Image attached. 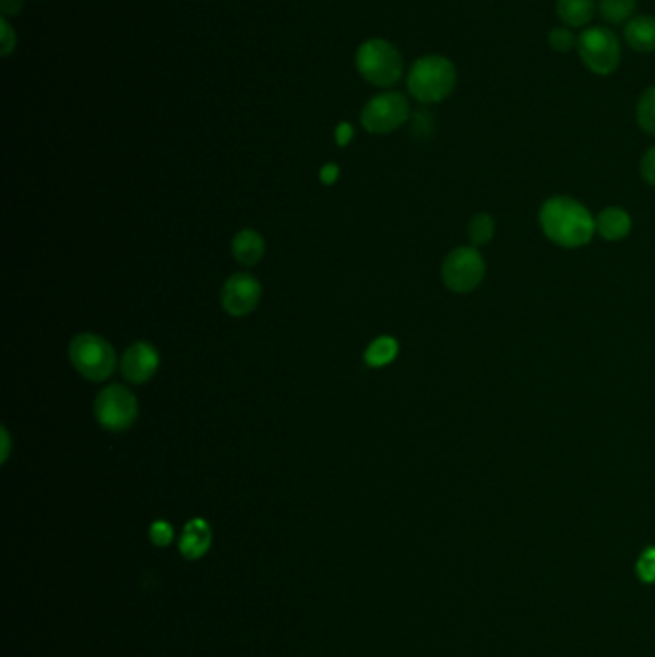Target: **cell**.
Wrapping results in <instances>:
<instances>
[{"instance_id": "6da1fadb", "label": "cell", "mask_w": 655, "mask_h": 657, "mask_svg": "<svg viewBox=\"0 0 655 657\" xmlns=\"http://www.w3.org/2000/svg\"><path fill=\"white\" fill-rule=\"evenodd\" d=\"M538 223L550 243L569 250L583 248L596 235V218L571 196L548 198L538 212Z\"/></svg>"}, {"instance_id": "7a4b0ae2", "label": "cell", "mask_w": 655, "mask_h": 657, "mask_svg": "<svg viewBox=\"0 0 655 657\" xmlns=\"http://www.w3.org/2000/svg\"><path fill=\"white\" fill-rule=\"evenodd\" d=\"M458 83L454 62L440 54L421 56L408 73V91L421 104H437L450 97Z\"/></svg>"}, {"instance_id": "3957f363", "label": "cell", "mask_w": 655, "mask_h": 657, "mask_svg": "<svg viewBox=\"0 0 655 657\" xmlns=\"http://www.w3.org/2000/svg\"><path fill=\"white\" fill-rule=\"evenodd\" d=\"M70 362L87 381L102 383L114 375L118 356L114 346L104 337L95 333H79L70 342Z\"/></svg>"}, {"instance_id": "277c9868", "label": "cell", "mask_w": 655, "mask_h": 657, "mask_svg": "<svg viewBox=\"0 0 655 657\" xmlns=\"http://www.w3.org/2000/svg\"><path fill=\"white\" fill-rule=\"evenodd\" d=\"M356 68L367 83L392 87L404 73L402 54L385 39H369L356 52Z\"/></svg>"}, {"instance_id": "5b68a950", "label": "cell", "mask_w": 655, "mask_h": 657, "mask_svg": "<svg viewBox=\"0 0 655 657\" xmlns=\"http://www.w3.org/2000/svg\"><path fill=\"white\" fill-rule=\"evenodd\" d=\"M442 283L448 291L469 294L485 281L486 262L475 246L454 248L442 262Z\"/></svg>"}, {"instance_id": "8992f818", "label": "cell", "mask_w": 655, "mask_h": 657, "mask_svg": "<svg viewBox=\"0 0 655 657\" xmlns=\"http://www.w3.org/2000/svg\"><path fill=\"white\" fill-rule=\"evenodd\" d=\"M98 425L108 433H123L131 429L139 417V400L133 390L123 385H108L95 400Z\"/></svg>"}, {"instance_id": "52a82bcc", "label": "cell", "mask_w": 655, "mask_h": 657, "mask_svg": "<svg viewBox=\"0 0 655 657\" xmlns=\"http://www.w3.org/2000/svg\"><path fill=\"white\" fill-rule=\"evenodd\" d=\"M577 50L584 66L596 75H611L621 64V41L607 27H588L579 35Z\"/></svg>"}, {"instance_id": "ba28073f", "label": "cell", "mask_w": 655, "mask_h": 657, "mask_svg": "<svg viewBox=\"0 0 655 657\" xmlns=\"http://www.w3.org/2000/svg\"><path fill=\"white\" fill-rule=\"evenodd\" d=\"M360 120L367 133L389 135L410 120V102L394 91L375 95L365 104Z\"/></svg>"}, {"instance_id": "9c48e42d", "label": "cell", "mask_w": 655, "mask_h": 657, "mask_svg": "<svg viewBox=\"0 0 655 657\" xmlns=\"http://www.w3.org/2000/svg\"><path fill=\"white\" fill-rule=\"evenodd\" d=\"M262 300V285L260 281L246 273H233L221 289V306L233 317L250 316Z\"/></svg>"}, {"instance_id": "30bf717a", "label": "cell", "mask_w": 655, "mask_h": 657, "mask_svg": "<svg viewBox=\"0 0 655 657\" xmlns=\"http://www.w3.org/2000/svg\"><path fill=\"white\" fill-rule=\"evenodd\" d=\"M160 367V354L154 344L150 342H133L123 352L120 369L127 383L131 385H145L148 383Z\"/></svg>"}, {"instance_id": "8fae6325", "label": "cell", "mask_w": 655, "mask_h": 657, "mask_svg": "<svg viewBox=\"0 0 655 657\" xmlns=\"http://www.w3.org/2000/svg\"><path fill=\"white\" fill-rule=\"evenodd\" d=\"M632 231V219L627 210L609 206L596 216V233L607 243L625 241Z\"/></svg>"}, {"instance_id": "7c38bea8", "label": "cell", "mask_w": 655, "mask_h": 657, "mask_svg": "<svg viewBox=\"0 0 655 657\" xmlns=\"http://www.w3.org/2000/svg\"><path fill=\"white\" fill-rule=\"evenodd\" d=\"M212 546V529L204 519H191L179 540V550L187 560L202 558Z\"/></svg>"}, {"instance_id": "4fadbf2b", "label": "cell", "mask_w": 655, "mask_h": 657, "mask_svg": "<svg viewBox=\"0 0 655 657\" xmlns=\"http://www.w3.org/2000/svg\"><path fill=\"white\" fill-rule=\"evenodd\" d=\"M233 258L243 266H256L266 256V241L254 229L239 231L231 241Z\"/></svg>"}, {"instance_id": "5bb4252c", "label": "cell", "mask_w": 655, "mask_h": 657, "mask_svg": "<svg viewBox=\"0 0 655 657\" xmlns=\"http://www.w3.org/2000/svg\"><path fill=\"white\" fill-rule=\"evenodd\" d=\"M625 41L636 52H655V16H634L625 25Z\"/></svg>"}, {"instance_id": "9a60e30c", "label": "cell", "mask_w": 655, "mask_h": 657, "mask_svg": "<svg viewBox=\"0 0 655 657\" xmlns=\"http://www.w3.org/2000/svg\"><path fill=\"white\" fill-rule=\"evenodd\" d=\"M398 352H400L398 341L394 337H390V335H381L375 341L367 344L364 352L365 365H369L373 369L387 367V365L392 364L396 360Z\"/></svg>"}, {"instance_id": "2e32d148", "label": "cell", "mask_w": 655, "mask_h": 657, "mask_svg": "<svg viewBox=\"0 0 655 657\" xmlns=\"http://www.w3.org/2000/svg\"><path fill=\"white\" fill-rule=\"evenodd\" d=\"M559 20L567 27H584L594 16V0H558Z\"/></svg>"}, {"instance_id": "e0dca14e", "label": "cell", "mask_w": 655, "mask_h": 657, "mask_svg": "<svg viewBox=\"0 0 655 657\" xmlns=\"http://www.w3.org/2000/svg\"><path fill=\"white\" fill-rule=\"evenodd\" d=\"M494 235H496V221L486 212L473 216L467 225V237L471 241V246L475 248L490 243Z\"/></svg>"}, {"instance_id": "ac0fdd59", "label": "cell", "mask_w": 655, "mask_h": 657, "mask_svg": "<svg viewBox=\"0 0 655 657\" xmlns=\"http://www.w3.org/2000/svg\"><path fill=\"white\" fill-rule=\"evenodd\" d=\"M638 0H600V14L607 24H623L634 16Z\"/></svg>"}, {"instance_id": "d6986e66", "label": "cell", "mask_w": 655, "mask_h": 657, "mask_svg": "<svg viewBox=\"0 0 655 657\" xmlns=\"http://www.w3.org/2000/svg\"><path fill=\"white\" fill-rule=\"evenodd\" d=\"M636 123L648 135L655 137V85L648 87L636 102Z\"/></svg>"}, {"instance_id": "ffe728a7", "label": "cell", "mask_w": 655, "mask_h": 657, "mask_svg": "<svg viewBox=\"0 0 655 657\" xmlns=\"http://www.w3.org/2000/svg\"><path fill=\"white\" fill-rule=\"evenodd\" d=\"M577 41H579V37L573 33V29L571 27H554L552 31H550V35H548V43H550V47L554 50H558V52H567V50L573 49V47H577Z\"/></svg>"}, {"instance_id": "44dd1931", "label": "cell", "mask_w": 655, "mask_h": 657, "mask_svg": "<svg viewBox=\"0 0 655 657\" xmlns=\"http://www.w3.org/2000/svg\"><path fill=\"white\" fill-rule=\"evenodd\" d=\"M636 573L646 584L655 583V548H646L636 561Z\"/></svg>"}, {"instance_id": "7402d4cb", "label": "cell", "mask_w": 655, "mask_h": 657, "mask_svg": "<svg viewBox=\"0 0 655 657\" xmlns=\"http://www.w3.org/2000/svg\"><path fill=\"white\" fill-rule=\"evenodd\" d=\"M150 540L156 546H168L173 540V529L168 521H156L150 527Z\"/></svg>"}, {"instance_id": "603a6c76", "label": "cell", "mask_w": 655, "mask_h": 657, "mask_svg": "<svg viewBox=\"0 0 655 657\" xmlns=\"http://www.w3.org/2000/svg\"><path fill=\"white\" fill-rule=\"evenodd\" d=\"M640 175L642 179L655 187V146L648 148V152L640 160Z\"/></svg>"}, {"instance_id": "cb8c5ba5", "label": "cell", "mask_w": 655, "mask_h": 657, "mask_svg": "<svg viewBox=\"0 0 655 657\" xmlns=\"http://www.w3.org/2000/svg\"><path fill=\"white\" fill-rule=\"evenodd\" d=\"M0 33H2V56H8L12 50L16 49V33L12 31L10 24L6 22V18H2L0 22Z\"/></svg>"}, {"instance_id": "d4e9b609", "label": "cell", "mask_w": 655, "mask_h": 657, "mask_svg": "<svg viewBox=\"0 0 655 657\" xmlns=\"http://www.w3.org/2000/svg\"><path fill=\"white\" fill-rule=\"evenodd\" d=\"M340 177V168L337 166V164H325L321 170H319V181L323 183V185H333V183H337L339 181Z\"/></svg>"}, {"instance_id": "484cf974", "label": "cell", "mask_w": 655, "mask_h": 657, "mask_svg": "<svg viewBox=\"0 0 655 657\" xmlns=\"http://www.w3.org/2000/svg\"><path fill=\"white\" fill-rule=\"evenodd\" d=\"M352 139H354V129H352V125L348 122L340 123L339 127L335 129V141H337V145L348 146Z\"/></svg>"}, {"instance_id": "4316f807", "label": "cell", "mask_w": 655, "mask_h": 657, "mask_svg": "<svg viewBox=\"0 0 655 657\" xmlns=\"http://www.w3.org/2000/svg\"><path fill=\"white\" fill-rule=\"evenodd\" d=\"M24 6V0H2V12L6 16H12V14H20Z\"/></svg>"}, {"instance_id": "83f0119b", "label": "cell", "mask_w": 655, "mask_h": 657, "mask_svg": "<svg viewBox=\"0 0 655 657\" xmlns=\"http://www.w3.org/2000/svg\"><path fill=\"white\" fill-rule=\"evenodd\" d=\"M2 440H4V452H2V460H6V456H8V433H6V429H2Z\"/></svg>"}]
</instances>
